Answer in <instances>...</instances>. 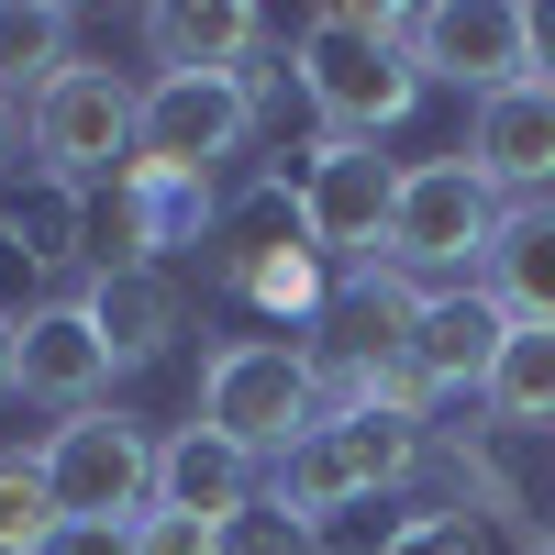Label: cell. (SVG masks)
<instances>
[{
  "mask_svg": "<svg viewBox=\"0 0 555 555\" xmlns=\"http://www.w3.org/2000/svg\"><path fill=\"white\" fill-rule=\"evenodd\" d=\"M133 112H145V89H133L122 67H67L44 78V101L23 112V145L44 156V178H78V190H112V178L133 167Z\"/></svg>",
  "mask_w": 555,
  "mask_h": 555,
  "instance_id": "5b68a950",
  "label": "cell"
},
{
  "mask_svg": "<svg viewBox=\"0 0 555 555\" xmlns=\"http://www.w3.org/2000/svg\"><path fill=\"white\" fill-rule=\"evenodd\" d=\"M500 211H512V201H500L467 156H411V167H400V211H389V256H378V267L423 278V289H467V278L489 267V245H500Z\"/></svg>",
  "mask_w": 555,
  "mask_h": 555,
  "instance_id": "7a4b0ae2",
  "label": "cell"
},
{
  "mask_svg": "<svg viewBox=\"0 0 555 555\" xmlns=\"http://www.w3.org/2000/svg\"><path fill=\"white\" fill-rule=\"evenodd\" d=\"M211 222H222V178H178V167L133 156L112 190H89V278L101 267H156L178 245H201Z\"/></svg>",
  "mask_w": 555,
  "mask_h": 555,
  "instance_id": "8992f818",
  "label": "cell"
},
{
  "mask_svg": "<svg viewBox=\"0 0 555 555\" xmlns=\"http://www.w3.org/2000/svg\"><path fill=\"white\" fill-rule=\"evenodd\" d=\"M423 311H434L423 278H400V267H345L334 300H322V322H311V345H334L345 366H400L411 334H423Z\"/></svg>",
  "mask_w": 555,
  "mask_h": 555,
  "instance_id": "7c38bea8",
  "label": "cell"
},
{
  "mask_svg": "<svg viewBox=\"0 0 555 555\" xmlns=\"http://www.w3.org/2000/svg\"><path fill=\"white\" fill-rule=\"evenodd\" d=\"M78 311L101 322L112 366H156L178 334H190V289H178L167 267H101V278L78 289Z\"/></svg>",
  "mask_w": 555,
  "mask_h": 555,
  "instance_id": "2e32d148",
  "label": "cell"
},
{
  "mask_svg": "<svg viewBox=\"0 0 555 555\" xmlns=\"http://www.w3.org/2000/svg\"><path fill=\"white\" fill-rule=\"evenodd\" d=\"M389 211H400V167L378 145H334V133H322L311 167H300V234H311V256L334 278L378 267L389 256Z\"/></svg>",
  "mask_w": 555,
  "mask_h": 555,
  "instance_id": "52a82bcc",
  "label": "cell"
},
{
  "mask_svg": "<svg viewBox=\"0 0 555 555\" xmlns=\"http://www.w3.org/2000/svg\"><path fill=\"white\" fill-rule=\"evenodd\" d=\"M222 289H245L256 311H289V322H322V300H334V278H322V256H311V245H289V256H256L245 278H222Z\"/></svg>",
  "mask_w": 555,
  "mask_h": 555,
  "instance_id": "cb8c5ba5",
  "label": "cell"
},
{
  "mask_svg": "<svg viewBox=\"0 0 555 555\" xmlns=\"http://www.w3.org/2000/svg\"><path fill=\"white\" fill-rule=\"evenodd\" d=\"M222 555H311V522H289L278 500H256V512L222 522Z\"/></svg>",
  "mask_w": 555,
  "mask_h": 555,
  "instance_id": "484cf974",
  "label": "cell"
},
{
  "mask_svg": "<svg viewBox=\"0 0 555 555\" xmlns=\"http://www.w3.org/2000/svg\"><path fill=\"white\" fill-rule=\"evenodd\" d=\"M190 423H211L222 444H245L256 467H267V455H289V444L311 434V345H300V334H234V345H211Z\"/></svg>",
  "mask_w": 555,
  "mask_h": 555,
  "instance_id": "3957f363",
  "label": "cell"
},
{
  "mask_svg": "<svg viewBox=\"0 0 555 555\" xmlns=\"http://www.w3.org/2000/svg\"><path fill=\"white\" fill-rule=\"evenodd\" d=\"M522 23H533V78L555 89V0H522Z\"/></svg>",
  "mask_w": 555,
  "mask_h": 555,
  "instance_id": "f546056e",
  "label": "cell"
},
{
  "mask_svg": "<svg viewBox=\"0 0 555 555\" xmlns=\"http://www.w3.org/2000/svg\"><path fill=\"white\" fill-rule=\"evenodd\" d=\"M455 156H467L512 211H522V201H555V89L522 78V89L467 101V145H455Z\"/></svg>",
  "mask_w": 555,
  "mask_h": 555,
  "instance_id": "30bf717a",
  "label": "cell"
},
{
  "mask_svg": "<svg viewBox=\"0 0 555 555\" xmlns=\"http://www.w3.org/2000/svg\"><path fill=\"white\" fill-rule=\"evenodd\" d=\"M489 434H555V322H512L489 356Z\"/></svg>",
  "mask_w": 555,
  "mask_h": 555,
  "instance_id": "ffe728a7",
  "label": "cell"
},
{
  "mask_svg": "<svg viewBox=\"0 0 555 555\" xmlns=\"http://www.w3.org/2000/svg\"><path fill=\"white\" fill-rule=\"evenodd\" d=\"M500 334H512V322H500V300L478 289H434V311H423V334H411V366H423L434 378V400H455V389H489V356H500Z\"/></svg>",
  "mask_w": 555,
  "mask_h": 555,
  "instance_id": "e0dca14e",
  "label": "cell"
},
{
  "mask_svg": "<svg viewBox=\"0 0 555 555\" xmlns=\"http://www.w3.org/2000/svg\"><path fill=\"white\" fill-rule=\"evenodd\" d=\"M112 378H122V366H112V345H101V322L78 311V289L23 311V345H12V389H23V400H44V411L67 423V411H101Z\"/></svg>",
  "mask_w": 555,
  "mask_h": 555,
  "instance_id": "8fae6325",
  "label": "cell"
},
{
  "mask_svg": "<svg viewBox=\"0 0 555 555\" xmlns=\"http://www.w3.org/2000/svg\"><path fill=\"white\" fill-rule=\"evenodd\" d=\"M411 67H423V89H467V101L522 89L533 78L522 0H434V12H411Z\"/></svg>",
  "mask_w": 555,
  "mask_h": 555,
  "instance_id": "ba28073f",
  "label": "cell"
},
{
  "mask_svg": "<svg viewBox=\"0 0 555 555\" xmlns=\"http://www.w3.org/2000/svg\"><path fill=\"white\" fill-rule=\"evenodd\" d=\"M389 555H489V522H478V512H423Z\"/></svg>",
  "mask_w": 555,
  "mask_h": 555,
  "instance_id": "4316f807",
  "label": "cell"
},
{
  "mask_svg": "<svg viewBox=\"0 0 555 555\" xmlns=\"http://www.w3.org/2000/svg\"><path fill=\"white\" fill-rule=\"evenodd\" d=\"M256 101L245 78H145V112H133V156L178 167V178H222V156H245Z\"/></svg>",
  "mask_w": 555,
  "mask_h": 555,
  "instance_id": "9c48e42d",
  "label": "cell"
},
{
  "mask_svg": "<svg viewBox=\"0 0 555 555\" xmlns=\"http://www.w3.org/2000/svg\"><path fill=\"white\" fill-rule=\"evenodd\" d=\"M289 78L300 101L322 112L334 145H378L423 112V67H411V12L389 0H334V12H311L300 44H289Z\"/></svg>",
  "mask_w": 555,
  "mask_h": 555,
  "instance_id": "6da1fadb",
  "label": "cell"
},
{
  "mask_svg": "<svg viewBox=\"0 0 555 555\" xmlns=\"http://www.w3.org/2000/svg\"><path fill=\"white\" fill-rule=\"evenodd\" d=\"M67 533L56 489H44V455L34 444H0V555H44Z\"/></svg>",
  "mask_w": 555,
  "mask_h": 555,
  "instance_id": "603a6c76",
  "label": "cell"
},
{
  "mask_svg": "<svg viewBox=\"0 0 555 555\" xmlns=\"http://www.w3.org/2000/svg\"><path fill=\"white\" fill-rule=\"evenodd\" d=\"M145 44H156V78H245L267 44H278V23L256 12V0H167V12H145Z\"/></svg>",
  "mask_w": 555,
  "mask_h": 555,
  "instance_id": "4fadbf2b",
  "label": "cell"
},
{
  "mask_svg": "<svg viewBox=\"0 0 555 555\" xmlns=\"http://www.w3.org/2000/svg\"><path fill=\"white\" fill-rule=\"evenodd\" d=\"M267 500V467L245 444H222L211 423H178L167 444H156V512H190V522H234V512H256Z\"/></svg>",
  "mask_w": 555,
  "mask_h": 555,
  "instance_id": "5bb4252c",
  "label": "cell"
},
{
  "mask_svg": "<svg viewBox=\"0 0 555 555\" xmlns=\"http://www.w3.org/2000/svg\"><path fill=\"white\" fill-rule=\"evenodd\" d=\"M0 256L23 278H78L89 289V190L78 178H23V190H0Z\"/></svg>",
  "mask_w": 555,
  "mask_h": 555,
  "instance_id": "9a60e30c",
  "label": "cell"
},
{
  "mask_svg": "<svg viewBox=\"0 0 555 555\" xmlns=\"http://www.w3.org/2000/svg\"><path fill=\"white\" fill-rule=\"evenodd\" d=\"M133 555H222V522H190V512H145V522H133Z\"/></svg>",
  "mask_w": 555,
  "mask_h": 555,
  "instance_id": "83f0119b",
  "label": "cell"
},
{
  "mask_svg": "<svg viewBox=\"0 0 555 555\" xmlns=\"http://www.w3.org/2000/svg\"><path fill=\"white\" fill-rule=\"evenodd\" d=\"M44 555H133V522H67Z\"/></svg>",
  "mask_w": 555,
  "mask_h": 555,
  "instance_id": "f1b7e54d",
  "label": "cell"
},
{
  "mask_svg": "<svg viewBox=\"0 0 555 555\" xmlns=\"http://www.w3.org/2000/svg\"><path fill=\"white\" fill-rule=\"evenodd\" d=\"M411 522H423L411 500H345V512H322V522H311V555H389Z\"/></svg>",
  "mask_w": 555,
  "mask_h": 555,
  "instance_id": "d4e9b609",
  "label": "cell"
},
{
  "mask_svg": "<svg viewBox=\"0 0 555 555\" xmlns=\"http://www.w3.org/2000/svg\"><path fill=\"white\" fill-rule=\"evenodd\" d=\"M12 156H23V112L0 101V178H12Z\"/></svg>",
  "mask_w": 555,
  "mask_h": 555,
  "instance_id": "4dcf8cb0",
  "label": "cell"
},
{
  "mask_svg": "<svg viewBox=\"0 0 555 555\" xmlns=\"http://www.w3.org/2000/svg\"><path fill=\"white\" fill-rule=\"evenodd\" d=\"M12 345H23V322H12V311H0V389H12Z\"/></svg>",
  "mask_w": 555,
  "mask_h": 555,
  "instance_id": "1f68e13d",
  "label": "cell"
},
{
  "mask_svg": "<svg viewBox=\"0 0 555 555\" xmlns=\"http://www.w3.org/2000/svg\"><path fill=\"white\" fill-rule=\"evenodd\" d=\"M78 67V12H56V0H0V101L34 112L44 78Z\"/></svg>",
  "mask_w": 555,
  "mask_h": 555,
  "instance_id": "44dd1931",
  "label": "cell"
},
{
  "mask_svg": "<svg viewBox=\"0 0 555 555\" xmlns=\"http://www.w3.org/2000/svg\"><path fill=\"white\" fill-rule=\"evenodd\" d=\"M289 245H311V234H300V178L267 167V178H245V190L222 201V222H211V278H245L256 256H289Z\"/></svg>",
  "mask_w": 555,
  "mask_h": 555,
  "instance_id": "d6986e66",
  "label": "cell"
},
{
  "mask_svg": "<svg viewBox=\"0 0 555 555\" xmlns=\"http://www.w3.org/2000/svg\"><path fill=\"white\" fill-rule=\"evenodd\" d=\"M478 289L500 300V322H555V201L500 211V245L478 267Z\"/></svg>",
  "mask_w": 555,
  "mask_h": 555,
  "instance_id": "ac0fdd59",
  "label": "cell"
},
{
  "mask_svg": "<svg viewBox=\"0 0 555 555\" xmlns=\"http://www.w3.org/2000/svg\"><path fill=\"white\" fill-rule=\"evenodd\" d=\"M267 500H278L289 522H322V512H345V500H366L345 434H300L289 455H267Z\"/></svg>",
  "mask_w": 555,
  "mask_h": 555,
  "instance_id": "7402d4cb",
  "label": "cell"
},
{
  "mask_svg": "<svg viewBox=\"0 0 555 555\" xmlns=\"http://www.w3.org/2000/svg\"><path fill=\"white\" fill-rule=\"evenodd\" d=\"M44 489H56L67 522H145L156 512V434L133 423V411H67V423H44Z\"/></svg>",
  "mask_w": 555,
  "mask_h": 555,
  "instance_id": "277c9868",
  "label": "cell"
}]
</instances>
